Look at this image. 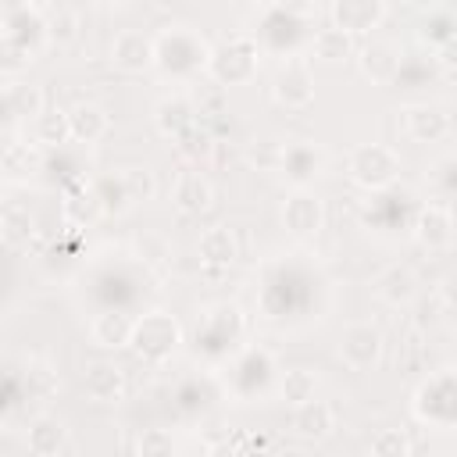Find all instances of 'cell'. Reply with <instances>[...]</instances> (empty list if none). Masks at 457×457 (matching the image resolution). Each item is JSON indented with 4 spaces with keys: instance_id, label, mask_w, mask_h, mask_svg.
Returning a JSON list of instances; mask_svg holds the SVG:
<instances>
[{
    "instance_id": "cell-23",
    "label": "cell",
    "mask_w": 457,
    "mask_h": 457,
    "mask_svg": "<svg viewBox=\"0 0 457 457\" xmlns=\"http://www.w3.org/2000/svg\"><path fill=\"white\" fill-rule=\"evenodd\" d=\"M154 125L164 139H179L186 136L193 125H196V107L189 96L175 93V96H164L157 107H154Z\"/></svg>"
},
{
    "instance_id": "cell-31",
    "label": "cell",
    "mask_w": 457,
    "mask_h": 457,
    "mask_svg": "<svg viewBox=\"0 0 457 457\" xmlns=\"http://www.w3.org/2000/svg\"><path fill=\"white\" fill-rule=\"evenodd\" d=\"M278 396L293 407V403H303V400H311L314 396V389H318V378H314V371H307V368H289V371H282L278 375Z\"/></svg>"
},
{
    "instance_id": "cell-35",
    "label": "cell",
    "mask_w": 457,
    "mask_h": 457,
    "mask_svg": "<svg viewBox=\"0 0 457 457\" xmlns=\"http://www.w3.org/2000/svg\"><path fill=\"white\" fill-rule=\"evenodd\" d=\"M4 107L11 118H36L43 111V96L36 86H11L4 93Z\"/></svg>"
},
{
    "instance_id": "cell-15",
    "label": "cell",
    "mask_w": 457,
    "mask_h": 457,
    "mask_svg": "<svg viewBox=\"0 0 457 457\" xmlns=\"http://www.w3.org/2000/svg\"><path fill=\"white\" fill-rule=\"evenodd\" d=\"M411 228H414L418 243H421L425 250H432V253L450 250V243H453V218H450V211H446L443 204H428V207H421V211L414 214Z\"/></svg>"
},
{
    "instance_id": "cell-29",
    "label": "cell",
    "mask_w": 457,
    "mask_h": 457,
    "mask_svg": "<svg viewBox=\"0 0 457 457\" xmlns=\"http://www.w3.org/2000/svg\"><path fill=\"white\" fill-rule=\"evenodd\" d=\"M61 211H64V221L75 225V228H86V225H93L96 218H104V207H100L93 186H79V189H71V193L64 196Z\"/></svg>"
},
{
    "instance_id": "cell-18",
    "label": "cell",
    "mask_w": 457,
    "mask_h": 457,
    "mask_svg": "<svg viewBox=\"0 0 457 457\" xmlns=\"http://www.w3.org/2000/svg\"><path fill=\"white\" fill-rule=\"evenodd\" d=\"M0 25H4L0 32L14 36L18 43H25V46L36 50V54H39V46L50 39V36H46V18H43L36 7H29V4H11V7L4 11V21H0Z\"/></svg>"
},
{
    "instance_id": "cell-32",
    "label": "cell",
    "mask_w": 457,
    "mask_h": 457,
    "mask_svg": "<svg viewBox=\"0 0 457 457\" xmlns=\"http://www.w3.org/2000/svg\"><path fill=\"white\" fill-rule=\"evenodd\" d=\"M93 193H96V200H100L104 214H125V211L132 207V200H129V193H125L121 175H100V179L93 182Z\"/></svg>"
},
{
    "instance_id": "cell-13",
    "label": "cell",
    "mask_w": 457,
    "mask_h": 457,
    "mask_svg": "<svg viewBox=\"0 0 457 457\" xmlns=\"http://www.w3.org/2000/svg\"><path fill=\"white\" fill-rule=\"evenodd\" d=\"M400 129L414 143H439L450 136V118L436 104H411L400 111Z\"/></svg>"
},
{
    "instance_id": "cell-6",
    "label": "cell",
    "mask_w": 457,
    "mask_h": 457,
    "mask_svg": "<svg viewBox=\"0 0 457 457\" xmlns=\"http://www.w3.org/2000/svg\"><path fill=\"white\" fill-rule=\"evenodd\" d=\"M311 18L289 11L286 4L271 0L268 11L261 14V25H257V46L271 50V54H286V57H296V50L311 39Z\"/></svg>"
},
{
    "instance_id": "cell-2",
    "label": "cell",
    "mask_w": 457,
    "mask_h": 457,
    "mask_svg": "<svg viewBox=\"0 0 457 457\" xmlns=\"http://www.w3.org/2000/svg\"><path fill=\"white\" fill-rule=\"evenodd\" d=\"M243 336H246V314H243V307L239 303H214V307L204 311L193 343H196V353L204 361L221 364V361H228L239 350Z\"/></svg>"
},
{
    "instance_id": "cell-20",
    "label": "cell",
    "mask_w": 457,
    "mask_h": 457,
    "mask_svg": "<svg viewBox=\"0 0 457 457\" xmlns=\"http://www.w3.org/2000/svg\"><path fill=\"white\" fill-rule=\"evenodd\" d=\"M357 61H361L364 79H371L375 86H389V82H396V79H400V64H403L400 50H396L393 43H386V39L368 43V46L361 50Z\"/></svg>"
},
{
    "instance_id": "cell-30",
    "label": "cell",
    "mask_w": 457,
    "mask_h": 457,
    "mask_svg": "<svg viewBox=\"0 0 457 457\" xmlns=\"http://www.w3.org/2000/svg\"><path fill=\"white\" fill-rule=\"evenodd\" d=\"M32 136H36V143H43V146H57V143L71 139V136H68V111L43 107V111L32 118Z\"/></svg>"
},
{
    "instance_id": "cell-42",
    "label": "cell",
    "mask_w": 457,
    "mask_h": 457,
    "mask_svg": "<svg viewBox=\"0 0 457 457\" xmlns=\"http://www.w3.org/2000/svg\"><path fill=\"white\" fill-rule=\"evenodd\" d=\"M425 36H428L432 43H439V46H450V39H453V32H450V18H446V14L428 18V21H425Z\"/></svg>"
},
{
    "instance_id": "cell-17",
    "label": "cell",
    "mask_w": 457,
    "mask_h": 457,
    "mask_svg": "<svg viewBox=\"0 0 457 457\" xmlns=\"http://www.w3.org/2000/svg\"><path fill=\"white\" fill-rule=\"evenodd\" d=\"M171 200L182 214H204L214 204V186L200 168H186V171H179V179L171 186Z\"/></svg>"
},
{
    "instance_id": "cell-19",
    "label": "cell",
    "mask_w": 457,
    "mask_h": 457,
    "mask_svg": "<svg viewBox=\"0 0 457 457\" xmlns=\"http://www.w3.org/2000/svg\"><path fill=\"white\" fill-rule=\"evenodd\" d=\"M289 428H293L300 439H325V436L336 428V411H332V403L311 396V400H303V403H293Z\"/></svg>"
},
{
    "instance_id": "cell-9",
    "label": "cell",
    "mask_w": 457,
    "mask_h": 457,
    "mask_svg": "<svg viewBox=\"0 0 457 457\" xmlns=\"http://www.w3.org/2000/svg\"><path fill=\"white\" fill-rule=\"evenodd\" d=\"M382 350H386V339L382 332L371 325V321H353L343 328L339 336V361L350 368V371H371L378 361H382Z\"/></svg>"
},
{
    "instance_id": "cell-38",
    "label": "cell",
    "mask_w": 457,
    "mask_h": 457,
    "mask_svg": "<svg viewBox=\"0 0 457 457\" xmlns=\"http://www.w3.org/2000/svg\"><path fill=\"white\" fill-rule=\"evenodd\" d=\"M136 257L146 261V264H164L168 261V239L164 236H154V232H143L136 236Z\"/></svg>"
},
{
    "instance_id": "cell-4",
    "label": "cell",
    "mask_w": 457,
    "mask_h": 457,
    "mask_svg": "<svg viewBox=\"0 0 457 457\" xmlns=\"http://www.w3.org/2000/svg\"><path fill=\"white\" fill-rule=\"evenodd\" d=\"M179 346H182V325L168 311H150L132 321L129 350L136 353V361L161 368L179 353Z\"/></svg>"
},
{
    "instance_id": "cell-7",
    "label": "cell",
    "mask_w": 457,
    "mask_h": 457,
    "mask_svg": "<svg viewBox=\"0 0 457 457\" xmlns=\"http://www.w3.org/2000/svg\"><path fill=\"white\" fill-rule=\"evenodd\" d=\"M346 175L353 186H361L368 193L389 189L400 175V154L389 143H361L346 161Z\"/></svg>"
},
{
    "instance_id": "cell-36",
    "label": "cell",
    "mask_w": 457,
    "mask_h": 457,
    "mask_svg": "<svg viewBox=\"0 0 457 457\" xmlns=\"http://www.w3.org/2000/svg\"><path fill=\"white\" fill-rule=\"evenodd\" d=\"M118 175H121L125 193H129L132 204H146V200H154V193H157V179H154L150 168H121Z\"/></svg>"
},
{
    "instance_id": "cell-16",
    "label": "cell",
    "mask_w": 457,
    "mask_h": 457,
    "mask_svg": "<svg viewBox=\"0 0 457 457\" xmlns=\"http://www.w3.org/2000/svg\"><path fill=\"white\" fill-rule=\"evenodd\" d=\"M386 18V0H332V25L357 36L378 29Z\"/></svg>"
},
{
    "instance_id": "cell-44",
    "label": "cell",
    "mask_w": 457,
    "mask_h": 457,
    "mask_svg": "<svg viewBox=\"0 0 457 457\" xmlns=\"http://www.w3.org/2000/svg\"><path fill=\"white\" fill-rule=\"evenodd\" d=\"M93 4H121V0H93Z\"/></svg>"
},
{
    "instance_id": "cell-10",
    "label": "cell",
    "mask_w": 457,
    "mask_h": 457,
    "mask_svg": "<svg viewBox=\"0 0 457 457\" xmlns=\"http://www.w3.org/2000/svg\"><path fill=\"white\" fill-rule=\"evenodd\" d=\"M271 96L275 104L289 107V111H303L314 100V75L311 64L300 57H286V64L278 68V75L271 79Z\"/></svg>"
},
{
    "instance_id": "cell-28",
    "label": "cell",
    "mask_w": 457,
    "mask_h": 457,
    "mask_svg": "<svg viewBox=\"0 0 457 457\" xmlns=\"http://www.w3.org/2000/svg\"><path fill=\"white\" fill-rule=\"evenodd\" d=\"M311 54L314 61H325V64H343L353 57V36L343 32V29H321L311 36Z\"/></svg>"
},
{
    "instance_id": "cell-5",
    "label": "cell",
    "mask_w": 457,
    "mask_h": 457,
    "mask_svg": "<svg viewBox=\"0 0 457 457\" xmlns=\"http://www.w3.org/2000/svg\"><path fill=\"white\" fill-rule=\"evenodd\" d=\"M411 411L428 428H453V421H457V378H453V368L432 371L414 389Z\"/></svg>"
},
{
    "instance_id": "cell-1",
    "label": "cell",
    "mask_w": 457,
    "mask_h": 457,
    "mask_svg": "<svg viewBox=\"0 0 457 457\" xmlns=\"http://www.w3.org/2000/svg\"><path fill=\"white\" fill-rule=\"evenodd\" d=\"M207 61H211V43L189 25H168L154 36V68L175 82L204 75Z\"/></svg>"
},
{
    "instance_id": "cell-39",
    "label": "cell",
    "mask_w": 457,
    "mask_h": 457,
    "mask_svg": "<svg viewBox=\"0 0 457 457\" xmlns=\"http://www.w3.org/2000/svg\"><path fill=\"white\" fill-rule=\"evenodd\" d=\"M75 32H79V18H75V11H61L57 18L46 21V36L57 39V43H71Z\"/></svg>"
},
{
    "instance_id": "cell-27",
    "label": "cell",
    "mask_w": 457,
    "mask_h": 457,
    "mask_svg": "<svg viewBox=\"0 0 457 457\" xmlns=\"http://www.w3.org/2000/svg\"><path fill=\"white\" fill-rule=\"evenodd\" d=\"M107 125L111 121H107L104 107H96V104H75L68 111V136L75 143H96L107 132Z\"/></svg>"
},
{
    "instance_id": "cell-41",
    "label": "cell",
    "mask_w": 457,
    "mask_h": 457,
    "mask_svg": "<svg viewBox=\"0 0 457 457\" xmlns=\"http://www.w3.org/2000/svg\"><path fill=\"white\" fill-rule=\"evenodd\" d=\"M136 450H139V453H168V450H171V436H168L164 428H146V432L139 436Z\"/></svg>"
},
{
    "instance_id": "cell-40",
    "label": "cell",
    "mask_w": 457,
    "mask_h": 457,
    "mask_svg": "<svg viewBox=\"0 0 457 457\" xmlns=\"http://www.w3.org/2000/svg\"><path fill=\"white\" fill-rule=\"evenodd\" d=\"M428 186L439 193V196H450L453 193V157H439L428 171Z\"/></svg>"
},
{
    "instance_id": "cell-14",
    "label": "cell",
    "mask_w": 457,
    "mask_h": 457,
    "mask_svg": "<svg viewBox=\"0 0 457 457\" xmlns=\"http://www.w3.org/2000/svg\"><path fill=\"white\" fill-rule=\"evenodd\" d=\"M111 64L125 75H139V71L154 68V39L136 32V29L118 32L111 43Z\"/></svg>"
},
{
    "instance_id": "cell-8",
    "label": "cell",
    "mask_w": 457,
    "mask_h": 457,
    "mask_svg": "<svg viewBox=\"0 0 457 457\" xmlns=\"http://www.w3.org/2000/svg\"><path fill=\"white\" fill-rule=\"evenodd\" d=\"M257 57H261V46L253 36H232L218 50H211L207 75L218 86H243L257 75Z\"/></svg>"
},
{
    "instance_id": "cell-24",
    "label": "cell",
    "mask_w": 457,
    "mask_h": 457,
    "mask_svg": "<svg viewBox=\"0 0 457 457\" xmlns=\"http://www.w3.org/2000/svg\"><path fill=\"white\" fill-rule=\"evenodd\" d=\"M82 386H86V396L96 400V403H118L125 396V371L111 361H96L86 368L82 375Z\"/></svg>"
},
{
    "instance_id": "cell-11",
    "label": "cell",
    "mask_w": 457,
    "mask_h": 457,
    "mask_svg": "<svg viewBox=\"0 0 457 457\" xmlns=\"http://www.w3.org/2000/svg\"><path fill=\"white\" fill-rule=\"evenodd\" d=\"M325 150L318 143H289L278 150V171L293 189H311V182L325 171Z\"/></svg>"
},
{
    "instance_id": "cell-25",
    "label": "cell",
    "mask_w": 457,
    "mask_h": 457,
    "mask_svg": "<svg viewBox=\"0 0 457 457\" xmlns=\"http://www.w3.org/2000/svg\"><path fill=\"white\" fill-rule=\"evenodd\" d=\"M25 443H29V450H32V453L50 457V453L68 450V428H64V421L50 418V414H39V418L29 425Z\"/></svg>"
},
{
    "instance_id": "cell-22",
    "label": "cell",
    "mask_w": 457,
    "mask_h": 457,
    "mask_svg": "<svg viewBox=\"0 0 457 457\" xmlns=\"http://www.w3.org/2000/svg\"><path fill=\"white\" fill-rule=\"evenodd\" d=\"M132 321H136V318H132L129 311H121V307L100 311V314L89 321V339H93V346H100V350H121V346H129Z\"/></svg>"
},
{
    "instance_id": "cell-3",
    "label": "cell",
    "mask_w": 457,
    "mask_h": 457,
    "mask_svg": "<svg viewBox=\"0 0 457 457\" xmlns=\"http://www.w3.org/2000/svg\"><path fill=\"white\" fill-rule=\"evenodd\" d=\"M278 382V364L275 353L264 346H243L232 353L228 368H225V389L239 400V403H253L264 400Z\"/></svg>"
},
{
    "instance_id": "cell-43",
    "label": "cell",
    "mask_w": 457,
    "mask_h": 457,
    "mask_svg": "<svg viewBox=\"0 0 457 457\" xmlns=\"http://www.w3.org/2000/svg\"><path fill=\"white\" fill-rule=\"evenodd\" d=\"M407 4H411V7H428V11H432L439 0H407Z\"/></svg>"
},
{
    "instance_id": "cell-26",
    "label": "cell",
    "mask_w": 457,
    "mask_h": 457,
    "mask_svg": "<svg viewBox=\"0 0 457 457\" xmlns=\"http://www.w3.org/2000/svg\"><path fill=\"white\" fill-rule=\"evenodd\" d=\"M196 253H200V264H207V268H228L236 261V239L225 225H211L200 232Z\"/></svg>"
},
{
    "instance_id": "cell-33",
    "label": "cell",
    "mask_w": 457,
    "mask_h": 457,
    "mask_svg": "<svg viewBox=\"0 0 457 457\" xmlns=\"http://www.w3.org/2000/svg\"><path fill=\"white\" fill-rule=\"evenodd\" d=\"M0 236H4L11 246H21V243L32 236V214H29V207H21V204L4 207V211H0Z\"/></svg>"
},
{
    "instance_id": "cell-37",
    "label": "cell",
    "mask_w": 457,
    "mask_h": 457,
    "mask_svg": "<svg viewBox=\"0 0 457 457\" xmlns=\"http://www.w3.org/2000/svg\"><path fill=\"white\" fill-rule=\"evenodd\" d=\"M368 450L378 453V457H403V453H411L414 446H411V439H407L400 428H382V432L371 439Z\"/></svg>"
},
{
    "instance_id": "cell-34",
    "label": "cell",
    "mask_w": 457,
    "mask_h": 457,
    "mask_svg": "<svg viewBox=\"0 0 457 457\" xmlns=\"http://www.w3.org/2000/svg\"><path fill=\"white\" fill-rule=\"evenodd\" d=\"M32 61H36V50H29L14 36L0 32V75H21Z\"/></svg>"
},
{
    "instance_id": "cell-21",
    "label": "cell",
    "mask_w": 457,
    "mask_h": 457,
    "mask_svg": "<svg viewBox=\"0 0 457 457\" xmlns=\"http://www.w3.org/2000/svg\"><path fill=\"white\" fill-rule=\"evenodd\" d=\"M414 293H418V278L407 264H393V268L378 271L371 282V296L382 300L386 307H403L414 300Z\"/></svg>"
},
{
    "instance_id": "cell-12",
    "label": "cell",
    "mask_w": 457,
    "mask_h": 457,
    "mask_svg": "<svg viewBox=\"0 0 457 457\" xmlns=\"http://www.w3.org/2000/svg\"><path fill=\"white\" fill-rule=\"evenodd\" d=\"M325 225V207L311 189H293L282 204V228L296 239H311L318 236Z\"/></svg>"
}]
</instances>
